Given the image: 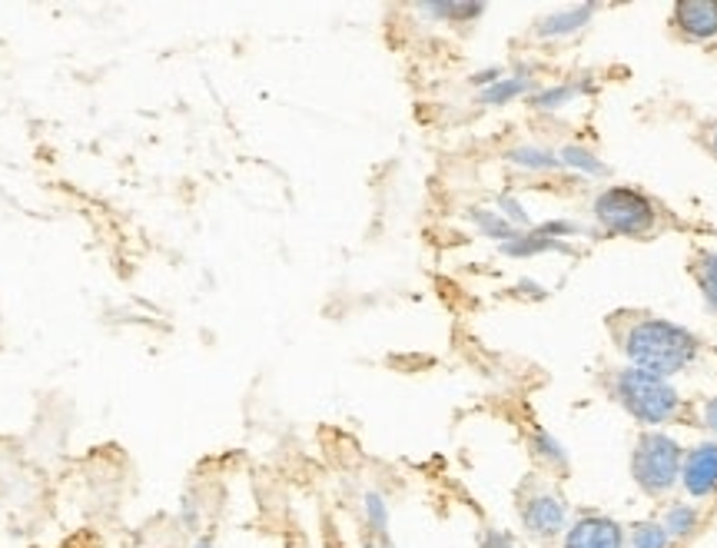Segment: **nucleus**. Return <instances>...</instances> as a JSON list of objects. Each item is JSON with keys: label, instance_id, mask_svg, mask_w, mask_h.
Returning a JSON list of instances; mask_svg holds the SVG:
<instances>
[{"label": "nucleus", "instance_id": "nucleus-12", "mask_svg": "<svg viewBox=\"0 0 717 548\" xmlns=\"http://www.w3.org/2000/svg\"><path fill=\"white\" fill-rule=\"evenodd\" d=\"M697 522H701V512H697L694 505H687V502H674V505L664 512L661 528L671 535V541H677V538H687V535L697 528Z\"/></svg>", "mask_w": 717, "mask_h": 548}, {"label": "nucleus", "instance_id": "nucleus-21", "mask_svg": "<svg viewBox=\"0 0 717 548\" xmlns=\"http://www.w3.org/2000/svg\"><path fill=\"white\" fill-rule=\"evenodd\" d=\"M498 213L518 230V227H525L528 223V217L521 213V207H518V200H511V197H498Z\"/></svg>", "mask_w": 717, "mask_h": 548}, {"label": "nucleus", "instance_id": "nucleus-7", "mask_svg": "<svg viewBox=\"0 0 717 548\" xmlns=\"http://www.w3.org/2000/svg\"><path fill=\"white\" fill-rule=\"evenodd\" d=\"M681 485L694 498H710L717 492V442H701L684 452Z\"/></svg>", "mask_w": 717, "mask_h": 548}, {"label": "nucleus", "instance_id": "nucleus-16", "mask_svg": "<svg viewBox=\"0 0 717 548\" xmlns=\"http://www.w3.org/2000/svg\"><path fill=\"white\" fill-rule=\"evenodd\" d=\"M559 160H562V166H578V169H585L592 176H605L608 173V166L592 150H585V146H565L559 153Z\"/></svg>", "mask_w": 717, "mask_h": 548}, {"label": "nucleus", "instance_id": "nucleus-4", "mask_svg": "<svg viewBox=\"0 0 717 548\" xmlns=\"http://www.w3.org/2000/svg\"><path fill=\"white\" fill-rule=\"evenodd\" d=\"M595 220L615 237H648L658 227V207L635 187H608L595 200Z\"/></svg>", "mask_w": 717, "mask_h": 548}, {"label": "nucleus", "instance_id": "nucleus-2", "mask_svg": "<svg viewBox=\"0 0 717 548\" xmlns=\"http://www.w3.org/2000/svg\"><path fill=\"white\" fill-rule=\"evenodd\" d=\"M615 399L621 403V409L631 419H638L644 426L674 423L684 409L677 390L668 380L651 376L644 370H635V365H628V370H621L615 376Z\"/></svg>", "mask_w": 717, "mask_h": 548}, {"label": "nucleus", "instance_id": "nucleus-22", "mask_svg": "<svg viewBox=\"0 0 717 548\" xmlns=\"http://www.w3.org/2000/svg\"><path fill=\"white\" fill-rule=\"evenodd\" d=\"M478 545H482V548H515L511 535L501 531V528H485V531L478 535Z\"/></svg>", "mask_w": 717, "mask_h": 548}, {"label": "nucleus", "instance_id": "nucleus-24", "mask_svg": "<svg viewBox=\"0 0 717 548\" xmlns=\"http://www.w3.org/2000/svg\"><path fill=\"white\" fill-rule=\"evenodd\" d=\"M704 146H707V153L717 160V120H710V123L704 127Z\"/></svg>", "mask_w": 717, "mask_h": 548}, {"label": "nucleus", "instance_id": "nucleus-20", "mask_svg": "<svg viewBox=\"0 0 717 548\" xmlns=\"http://www.w3.org/2000/svg\"><path fill=\"white\" fill-rule=\"evenodd\" d=\"M582 87H555V90H545V94H538L531 103L534 107H562L565 100H572Z\"/></svg>", "mask_w": 717, "mask_h": 548}, {"label": "nucleus", "instance_id": "nucleus-10", "mask_svg": "<svg viewBox=\"0 0 717 548\" xmlns=\"http://www.w3.org/2000/svg\"><path fill=\"white\" fill-rule=\"evenodd\" d=\"M592 14H595V8H572V11H565V14L545 18L542 24L534 28V34H538V37H565V34L585 28V24L592 21Z\"/></svg>", "mask_w": 717, "mask_h": 548}, {"label": "nucleus", "instance_id": "nucleus-25", "mask_svg": "<svg viewBox=\"0 0 717 548\" xmlns=\"http://www.w3.org/2000/svg\"><path fill=\"white\" fill-rule=\"evenodd\" d=\"M184 522L194 528L197 525V505H194V498H184Z\"/></svg>", "mask_w": 717, "mask_h": 548}, {"label": "nucleus", "instance_id": "nucleus-11", "mask_svg": "<svg viewBox=\"0 0 717 548\" xmlns=\"http://www.w3.org/2000/svg\"><path fill=\"white\" fill-rule=\"evenodd\" d=\"M528 90H531V80H528V77H501V80H495L492 87H485V90L478 94V103H485V107H501V103L518 100V97L528 94Z\"/></svg>", "mask_w": 717, "mask_h": 548}, {"label": "nucleus", "instance_id": "nucleus-26", "mask_svg": "<svg viewBox=\"0 0 717 548\" xmlns=\"http://www.w3.org/2000/svg\"><path fill=\"white\" fill-rule=\"evenodd\" d=\"M194 548H213V538H210V535H207V538H200V541H197V545H194Z\"/></svg>", "mask_w": 717, "mask_h": 548}, {"label": "nucleus", "instance_id": "nucleus-23", "mask_svg": "<svg viewBox=\"0 0 717 548\" xmlns=\"http://www.w3.org/2000/svg\"><path fill=\"white\" fill-rule=\"evenodd\" d=\"M704 426L717 436V396H710V399L704 403Z\"/></svg>", "mask_w": 717, "mask_h": 548}, {"label": "nucleus", "instance_id": "nucleus-9", "mask_svg": "<svg viewBox=\"0 0 717 548\" xmlns=\"http://www.w3.org/2000/svg\"><path fill=\"white\" fill-rule=\"evenodd\" d=\"M697 289H701V299L704 306L717 316V250H697L691 253V263H687Z\"/></svg>", "mask_w": 717, "mask_h": 548}, {"label": "nucleus", "instance_id": "nucleus-15", "mask_svg": "<svg viewBox=\"0 0 717 548\" xmlns=\"http://www.w3.org/2000/svg\"><path fill=\"white\" fill-rule=\"evenodd\" d=\"M631 548H671V535L661 528V522H641L631 528Z\"/></svg>", "mask_w": 717, "mask_h": 548}, {"label": "nucleus", "instance_id": "nucleus-14", "mask_svg": "<svg viewBox=\"0 0 717 548\" xmlns=\"http://www.w3.org/2000/svg\"><path fill=\"white\" fill-rule=\"evenodd\" d=\"M363 512H366V525H369V531L379 538V535H389L386 528H389V505H386V498L379 495V492H366V498H363Z\"/></svg>", "mask_w": 717, "mask_h": 548}, {"label": "nucleus", "instance_id": "nucleus-27", "mask_svg": "<svg viewBox=\"0 0 717 548\" xmlns=\"http://www.w3.org/2000/svg\"><path fill=\"white\" fill-rule=\"evenodd\" d=\"M289 548H293V545H289Z\"/></svg>", "mask_w": 717, "mask_h": 548}, {"label": "nucleus", "instance_id": "nucleus-5", "mask_svg": "<svg viewBox=\"0 0 717 548\" xmlns=\"http://www.w3.org/2000/svg\"><path fill=\"white\" fill-rule=\"evenodd\" d=\"M518 512H521V525L534 538H555V535H562L565 518H569L565 498L549 492V489H538L531 495H521Z\"/></svg>", "mask_w": 717, "mask_h": 548}, {"label": "nucleus", "instance_id": "nucleus-13", "mask_svg": "<svg viewBox=\"0 0 717 548\" xmlns=\"http://www.w3.org/2000/svg\"><path fill=\"white\" fill-rule=\"evenodd\" d=\"M468 220H472L485 237H492V240H498V243H508V240L518 237V230H515L498 210H468Z\"/></svg>", "mask_w": 717, "mask_h": 548}, {"label": "nucleus", "instance_id": "nucleus-1", "mask_svg": "<svg viewBox=\"0 0 717 548\" xmlns=\"http://www.w3.org/2000/svg\"><path fill=\"white\" fill-rule=\"evenodd\" d=\"M621 349L631 359L635 370H644L651 376H677L687 365H694L704 352V342L668 319L658 316H641L635 322H628V329L621 332Z\"/></svg>", "mask_w": 717, "mask_h": 548}, {"label": "nucleus", "instance_id": "nucleus-18", "mask_svg": "<svg viewBox=\"0 0 717 548\" xmlns=\"http://www.w3.org/2000/svg\"><path fill=\"white\" fill-rule=\"evenodd\" d=\"M508 160L518 163V166H528V169H552V166H562L559 156H552V153H545V150H531V146H518V150H511Z\"/></svg>", "mask_w": 717, "mask_h": 548}, {"label": "nucleus", "instance_id": "nucleus-17", "mask_svg": "<svg viewBox=\"0 0 717 548\" xmlns=\"http://www.w3.org/2000/svg\"><path fill=\"white\" fill-rule=\"evenodd\" d=\"M531 449H534V456H542V459H549L555 469H569V456H565V446L559 442V439H552L549 432H534L531 436Z\"/></svg>", "mask_w": 717, "mask_h": 548}, {"label": "nucleus", "instance_id": "nucleus-19", "mask_svg": "<svg viewBox=\"0 0 717 548\" xmlns=\"http://www.w3.org/2000/svg\"><path fill=\"white\" fill-rule=\"evenodd\" d=\"M422 11L432 18H442V21H475L485 14L482 4H426Z\"/></svg>", "mask_w": 717, "mask_h": 548}, {"label": "nucleus", "instance_id": "nucleus-8", "mask_svg": "<svg viewBox=\"0 0 717 548\" xmlns=\"http://www.w3.org/2000/svg\"><path fill=\"white\" fill-rule=\"evenodd\" d=\"M565 548H625V531L608 515H582L565 531Z\"/></svg>", "mask_w": 717, "mask_h": 548}, {"label": "nucleus", "instance_id": "nucleus-3", "mask_svg": "<svg viewBox=\"0 0 717 548\" xmlns=\"http://www.w3.org/2000/svg\"><path fill=\"white\" fill-rule=\"evenodd\" d=\"M684 449L664 432H641L631 452V475L644 495H668L681 479Z\"/></svg>", "mask_w": 717, "mask_h": 548}, {"label": "nucleus", "instance_id": "nucleus-6", "mask_svg": "<svg viewBox=\"0 0 717 548\" xmlns=\"http://www.w3.org/2000/svg\"><path fill=\"white\" fill-rule=\"evenodd\" d=\"M671 28L687 44L717 37V0H677L671 8Z\"/></svg>", "mask_w": 717, "mask_h": 548}]
</instances>
